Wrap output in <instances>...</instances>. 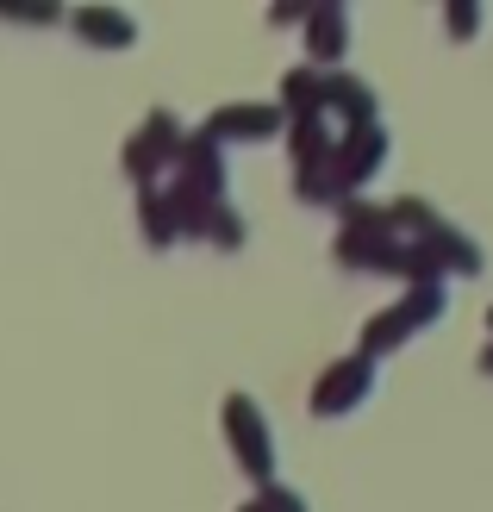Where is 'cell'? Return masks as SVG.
Segmentation results:
<instances>
[{
    "label": "cell",
    "instance_id": "5bb4252c",
    "mask_svg": "<svg viewBox=\"0 0 493 512\" xmlns=\"http://www.w3.org/2000/svg\"><path fill=\"white\" fill-rule=\"evenodd\" d=\"M400 306L419 325H437V319H444V306H450V288H444V281H406V300Z\"/></svg>",
    "mask_w": 493,
    "mask_h": 512
},
{
    "label": "cell",
    "instance_id": "30bf717a",
    "mask_svg": "<svg viewBox=\"0 0 493 512\" xmlns=\"http://www.w3.org/2000/svg\"><path fill=\"white\" fill-rule=\"evenodd\" d=\"M281 94H288V113H294V119L331 113V94H325V69H319V63H294L288 75H281Z\"/></svg>",
    "mask_w": 493,
    "mask_h": 512
},
{
    "label": "cell",
    "instance_id": "8fae6325",
    "mask_svg": "<svg viewBox=\"0 0 493 512\" xmlns=\"http://www.w3.org/2000/svg\"><path fill=\"white\" fill-rule=\"evenodd\" d=\"M419 244H425V250L437 256V263H444V275H450V269H462V275H481V269H487V256H481V244H475L469 232H456L450 219L437 225L431 238H419Z\"/></svg>",
    "mask_w": 493,
    "mask_h": 512
},
{
    "label": "cell",
    "instance_id": "ffe728a7",
    "mask_svg": "<svg viewBox=\"0 0 493 512\" xmlns=\"http://www.w3.org/2000/svg\"><path fill=\"white\" fill-rule=\"evenodd\" d=\"M487 325H493V306H487Z\"/></svg>",
    "mask_w": 493,
    "mask_h": 512
},
{
    "label": "cell",
    "instance_id": "277c9868",
    "mask_svg": "<svg viewBox=\"0 0 493 512\" xmlns=\"http://www.w3.org/2000/svg\"><path fill=\"white\" fill-rule=\"evenodd\" d=\"M181 182L200 188L206 200H225L231 194V169H225V144L206 132H188V144H181Z\"/></svg>",
    "mask_w": 493,
    "mask_h": 512
},
{
    "label": "cell",
    "instance_id": "d6986e66",
    "mask_svg": "<svg viewBox=\"0 0 493 512\" xmlns=\"http://www.w3.org/2000/svg\"><path fill=\"white\" fill-rule=\"evenodd\" d=\"M238 512H269V506H263V500H250V506H238Z\"/></svg>",
    "mask_w": 493,
    "mask_h": 512
},
{
    "label": "cell",
    "instance_id": "3957f363",
    "mask_svg": "<svg viewBox=\"0 0 493 512\" xmlns=\"http://www.w3.org/2000/svg\"><path fill=\"white\" fill-rule=\"evenodd\" d=\"M369 394H375V356H369V350H350V356H337V363L319 375L313 413H319V419H344V413H356Z\"/></svg>",
    "mask_w": 493,
    "mask_h": 512
},
{
    "label": "cell",
    "instance_id": "4fadbf2b",
    "mask_svg": "<svg viewBox=\"0 0 493 512\" xmlns=\"http://www.w3.org/2000/svg\"><path fill=\"white\" fill-rule=\"evenodd\" d=\"M412 331H419V319H412L406 306H387V313H375L369 325H362V350H369L375 363H381V356H387V350H400Z\"/></svg>",
    "mask_w": 493,
    "mask_h": 512
},
{
    "label": "cell",
    "instance_id": "7a4b0ae2",
    "mask_svg": "<svg viewBox=\"0 0 493 512\" xmlns=\"http://www.w3.org/2000/svg\"><path fill=\"white\" fill-rule=\"evenodd\" d=\"M181 144H188V132H181V119L169 107L144 113V125L125 138V175H132L138 188H157V169L181 163Z\"/></svg>",
    "mask_w": 493,
    "mask_h": 512
},
{
    "label": "cell",
    "instance_id": "e0dca14e",
    "mask_svg": "<svg viewBox=\"0 0 493 512\" xmlns=\"http://www.w3.org/2000/svg\"><path fill=\"white\" fill-rule=\"evenodd\" d=\"M256 500H263L269 512H313V506H306V494H300V488H288V481H269V488L256 494Z\"/></svg>",
    "mask_w": 493,
    "mask_h": 512
},
{
    "label": "cell",
    "instance_id": "52a82bcc",
    "mask_svg": "<svg viewBox=\"0 0 493 512\" xmlns=\"http://www.w3.org/2000/svg\"><path fill=\"white\" fill-rule=\"evenodd\" d=\"M344 50H350V7L325 0V7H313V19H306V57L319 69H337Z\"/></svg>",
    "mask_w": 493,
    "mask_h": 512
},
{
    "label": "cell",
    "instance_id": "5b68a950",
    "mask_svg": "<svg viewBox=\"0 0 493 512\" xmlns=\"http://www.w3.org/2000/svg\"><path fill=\"white\" fill-rule=\"evenodd\" d=\"M387 144H394L387 125H356V132H344V144H337V175L350 182V194L387 169Z\"/></svg>",
    "mask_w": 493,
    "mask_h": 512
},
{
    "label": "cell",
    "instance_id": "8992f818",
    "mask_svg": "<svg viewBox=\"0 0 493 512\" xmlns=\"http://www.w3.org/2000/svg\"><path fill=\"white\" fill-rule=\"evenodd\" d=\"M281 119H288V113H281L275 100H225V107L206 119V132H213L219 144L225 138H275Z\"/></svg>",
    "mask_w": 493,
    "mask_h": 512
},
{
    "label": "cell",
    "instance_id": "9a60e30c",
    "mask_svg": "<svg viewBox=\"0 0 493 512\" xmlns=\"http://www.w3.org/2000/svg\"><path fill=\"white\" fill-rule=\"evenodd\" d=\"M206 244H219V250H238L244 244V219H238V207L231 200H219L213 213H206V232H200Z\"/></svg>",
    "mask_w": 493,
    "mask_h": 512
},
{
    "label": "cell",
    "instance_id": "7c38bea8",
    "mask_svg": "<svg viewBox=\"0 0 493 512\" xmlns=\"http://www.w3.org/2000/svg\"><path fill=\"white\" fill-rule=\"evenodd\" d=\"M138 225H144V238L169 250L181 238V213H175V194L169 188H138Z\"/></svg>",
    "mask_w": 493,
    "mask_h": 512
},
{
    "label": "cell",
    "instance_id": "ba28073f",
    "mask_svg": "<svg viewBox=\"0 0 493 512\" xmlns=\"http://www.w3.org/2000/svg\"><path fill=\"white\" fill-rule=\"evenodd\" d=\"M325 94H331V113H344V132L356 125H381V100H375V82H362L350 69H325Z\"/></svg>",
    "mask_w": 493,
    "mask_h": 512
},
{
    "label": "cell",
    "instance_id": "ac0fdd59",
    "mask_svg": "<svg viewBox=\"0 0 493 512\" xmlns=\"http://www.w3.org/2000/svg\"><path fill=\"white\" fill-rule=\"evenodd\" d=\"M481 369H487V375H493V344H487V350H481Z\"/></svg>",
    "mask_w": 493,
    "mask_h": 512
},
{
    "label": "cell",
    "instance_id": "9c48e42d",
    "mask_svg": "<svg viewBox=\"0 0 493 512\" xmlns=\"http://www.w3.org/2000/svg\"><path fill=\"white\" fill-rule=\"evenodd\" d=\"M69 25H75L88 44H107V50L138 44V13H125V7H75Z\"/></svg>",
    "mask_w": 493,
    "mask_h": 512
},
{
    "label": "cell",
    "instance_id": "6da1fadb",
    "mask_svg": "<svg viewBox=\"0 0 493 512\" xmlns=\"http://www.w3.org/2000/svg\"><path fill=\"white\" fill-rule=\"evenodd\" d=\"M225 438H231V450H238L244 475H256L269 488V481H275V431H269V413L244 388L225 394Z\"/></svg>",
    "mask_w": 493,
    "mask_h": 512
},
{
    "label": "cell",
    "instance_id": "2e32d148",
    "mask_svg": "<svg viewBox=\"0 0 493 512\" xmlns=\"http://www.w3.org/2000/svg\"><path fill=\"white\" fill-rule=\"evenodd\" d=\"M481 7H475V0H450V7H444V25H450V38H475L481 32Z\"/></svg>",
    "mask_w": 493,
    "mask_h": 512
}]
</instances>
